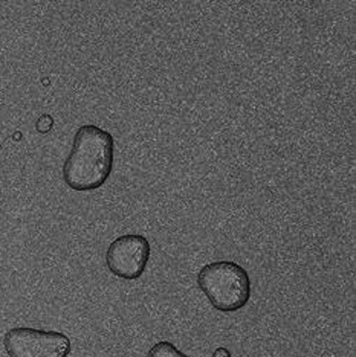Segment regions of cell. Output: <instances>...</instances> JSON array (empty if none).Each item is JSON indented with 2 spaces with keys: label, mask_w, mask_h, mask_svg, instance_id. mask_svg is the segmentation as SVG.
I'll return each instance as SVG.
<instances>
[{
  "label": "cell",
  "mask_w": 356,
  "mask_h": 357,
  "mask_svg": "<svg viewBox=\"0 0 356 357\" xmlns=\"http://www.w3.org/2000/svg\"><path fill=\"white\" fill-rule=\"evenodd\" d=\"M113 169V136L98 126H82L63 165V181L74 191H94Z\"/></svg>",
  "instance_id": "cell-1"
},
{
  "label": "cell",
  "mask_w": 356,
  "mask_h": 357,
  "mask_svg": "<svg viewBox=\"0 0 356 357\" xmlns=\"http://www.w3.org/2000/svg\"><path fill=\"white\" fill-rule=\"evenodd\" d=\"M199 289L216 310L236 312L251 298L248 272L237 263L214 261L204 266L198 275Z\"/></svg>",
  "instance_id": "cell-2"
},
{
  "label": "cell",
  "mask_w": 356,
  "mask_h": 357,
  "mask_svg": "<svg viewBox=\"0 0 356 357\" xmlns=\"http://www.w3.org/2000/svg\"><path fill=\"white\" fill-rule=\"evenodd\" d=\"M5 350L10 357H68L71 339L59 331L15 327L5 335Z\"/></svg>",
  "instance_id": "cell-3"
},
{
  "label": "cell",
  "mask_w": 356,
  "mask_h": 357,
  "mask_svg": "<svg viewBox=\"0 0 356 357\" xmlns=\"http://www.w3.org/2000/svg\"><path fill=\"white\" fill-rule=\"evenodd\" d=\"M150 259V243L142 235H121L110 243L106 252L109 271L118 278L133 281L142 277Z\"/></svg>",
  "instance_id": "cell-4"
},
{
  "label": "cell",
  "mask_w": 356,
  "mask_h": 357,
  "mask_svg": "<svg viewBox=\"0 0 356 357\" xmlns=\"http://www.w3.org/2000/svg\"><path fill=\"white\" fill-rule=\"evenodd\" d=\"M147 357H188V356L184 354L181 350H177L172 342L163 340V342H158L150 348Z\"/></svg>",
  "instance_id": "cell-5"
},
{
  "label": "cell",
  "mask_w": 356,
  "mask_h": 357,
  "mask_svg": "<svg viewBox=\"0 0 356 357\" xmlns=\"http://www.w3.org/2000/svg\"><path fill=\"white\" fill-rule=\"evenodd\" d=\"M214 357H231V354L228 350H225V348H219V350L214 351Z\"/></svg>",
  "instance_id": "cell-6"
}]
</instances>
